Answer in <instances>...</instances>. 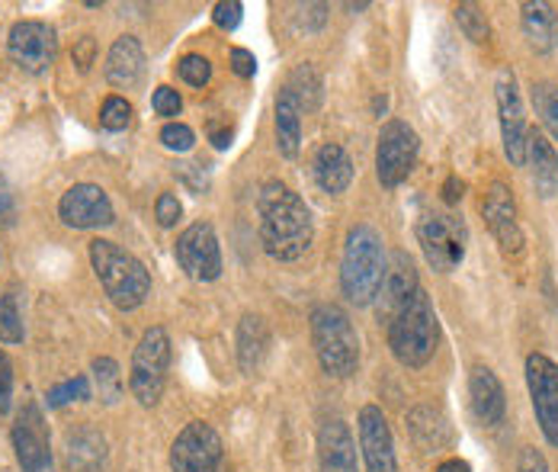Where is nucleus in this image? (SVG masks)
Returning a JSON list of instances; mask_svg holds the SVG:
<instances>
[{"label":"nucleus","instance_id":"9b49d317","mask_svg":"<svg viewBox=\"0 0 558 472\" xmlns=\"http://www.w3.org/2000/svg\"><path fill=\"white\" fill-rule=\"evenodd\" d=\"M7 52L16 68H23L26 74H43L56 64L58 56V36L56 29L43 20H20L10 26L7 36Z\"/></svg>","mask_w":558,"mask_h":472},{"label":"nucleus","instance_id":"aec40b11","mask_svg":"<svg viewBox=\"0 0 558 472\" xmlns=\"http://www.w3.org/2000/svg\"><path fill=\"white\" fill-rule=\"evenodd\" d=\"M469 399H472V412L485 424V427H498L507 414V396H504L501 379L495 376L492 366H472L469 373Z\"/></svg>","mask_w":558,"mask_h":472},{"label":"nucleus","instance_id":"5701e85b","mask_svg":"<svg viewBox=\"0 0 558 472\" xmlns=\"http://www.w3.org/2000/svg\"><path fill=\"white\" fill-rule=\"evenodd\" d=\"M520 26L536 56H549L558 49V16L543 0H526L520 7Z\"/></svg>","mask_w":558,"mask_h":472},{"label":"nucleus","instance_id":"8fccbe9b","mask_svg":"<svg viewBox=\"0 0 558 472\" xmlns=\"http://www.w3.org/2000/svg\"><path fill=\"white\" fill-rule=\"evenodd\" d=\"M373 107H376V113H379V110H386V97H376V100H373Z\"/></svg>","mask_w":558,"mask_h":472},{"label":"nucleus","instance_id":"a18cd8bd","mask_svg":"<svg viewBox=\"0 0 558 472\" xmlns=\"http://www.w3.org/2000/svg\"><path fill=\"white\" fill-rule=\"evenodd\" d=\"M94 56H97V43H94L90 36H84V39L74 46V64H77L81 71H87V68L94 64Z\"/></svg>","mask_w":558,"mask_h":472},{"label":"nucleus","instance_id":"79ce46f5","mask_svg":"<svg viewBox=\"0 0 558 472\" xmlns=\"http://www.w3.org/2000/svg\"><path fill=\"white\" fill-rule=\"evenodd\" d=\"M16 219V196H13V186L7 183V178L0 174V229H10Z\"/></svg>","mask_w":558,"mask_h":472},{"label":"nucleus","instance_id":"412c9836","mask_svg":"<svg viewBox=\"0 0 558 472\" xmlns=\"http://www.w3.org/2000/svg\"><path fill=\"white\" fill-rule=\"evenodd\" d=\"M318 467L322 472H356V444L347 421L328 417L318 431Z\"/></svg>","mask_w":558,"mask_h":472},{"label":"nucleus","instance_id":"58836bf2","mask_svg":"<svg viewBox=\"0 0 558 472\" xmlns=\"http://www.w3.org/2000/svg\"><path fill=\"white\" fill-rule=\"evenodd\" d=\"M241 16H244V7L238 3V0H222V3H216L213 7V20H216V26H222V29H238L241 26Z\"/></svg>","mask_w":558,"mask_h":472},{"label":"nucleus","instance_id":"4468645a","mask_svg":"<svg viewBox=\"0 0 558 472\" xmlns=\"http://www.w3.org/2000/svg\"><path fill=\"white\" fill-rule=\"evenodd\" d=\"M58 216L71 229H107L116 222L110 196L97 183H74L58 199Z\"/></svg>","mask_w":558,"mask_h":472},{"label":"nucleus","instance_id":"e433bc0d","mask_svg":"<svg viewBox=\"0 0 558 472\" xmlns=\"http://www.w3.org/2000/svg\"><path fill=\"white\" fill-rule=\"evenodd\" d=\"M193 142H196V135H193V129L183 125V122H168V125L161 129V145H165L168 152H190Z\"/></svg>","mask_w":558,"mask_h":472},{"label":"nucleus","instance_id":"09e8293b","mask_svg":"<svg viewBox=\"0 0 558 472\" xmlns=\"http://www.w3.org/2000/svg\"><path fill=\"white\" fill-rule=\"evenodd\" d=\"M437 472H472V467H469L465 460H459V457H449V460H444V463L437 467Z\"/></svg>","mask_w":558,"mask_h":472},{"label":"nucleus","instance_id":"20e7f679","mask_svg":"<svg viewBox=\"0 0 558 472\" xmlns=\"http://www.w3.org/2000/svg\"><path fill=\"white\" fill-rule=\"evenodd\" d=\"M87 251H90L94 274L116 308L132 312L151 295V274L135 254H129L125 247L107 238H94Z\"/></svg>","mask_w":558,"mask_h":472},{"label":"nucleus","instance_id":"f257e3e1","mask_svg":"<svg viewBox=\"0 0 558 472\" xmlns=\"http://www.w3.org/2000/svg\"><path fill=\"white\" fill-rule=\"evenodd\" d=\"M257 213H260L264 251L274 261H299L312 247V238H315L312 209L292 186L279 180L264 183L257 196Z\"/></svg>","mask_w":558,"mask_h":472},{"label":"nucleus","instance_id":"c756f323","mask_svg":"<svg viewBox=\"0 0 558 472\" xmlns=\"http://www.w3.org/2000/svg\"><path fill=\"white\" fill-rule=\"evenodd\" d=\"M90 373H94V386H97V396L104 406H116L122 399V373H119V363L112 356H97L90 363Z\"/></svg>","mask_w":558,"mask_h":472},{"label":"nucleus","instance_id":"b1692460","mask_svg":"<svg viewBox=\"0 0 558 472\" xmlns=\"http://www.w3.org/2000/svg\"><path fill=\"white\" fill-rule=\"evenodd\" d=\"M270 354V325L260 315H244L238 325V363L247 376H254Z\"/></svg>","mask_w":558,"mask_h":472},{"label":"nucleus","instance_id":"1a4fd4ad","mask_svg":"<svg viewBox=\"0 0 558 472\" xmlns=\"http://www.w3.org/2000/svg\"><path fill=\"white\" fill-rule=\"evenodd\" d=\"M13 453L23 472H56L52 460V440H49V424L43 417V409L36 402H26L10 431Z\"/></svg>","mask_w":558,"mask_h":472},{"label":"nucleus","instance_id":"f704fd0d","mask_svg":"<svg viewBox=\"0 0 558 472\" xmlns=\"http://www.w3.org/2000/svg\"><path fill=\"white\" fill-rule=\"evenodd\" d=\"M177 74H180L190 87H206V84L213 81V61L206 59V56L190 52V56H183V59L177 61Z\"/></svg>","mask_w":558,"mask_h":472},{"label":"nucleus","instance_id":"2eb2a0df","mask_svg":"<svg viewBox=\"0 0 558 472\" xmlns=\"http://www.w3.org/2000/svg\"><path fill=\"white\" fill-rule=\"evenodd\" d=\"M495 90H498L504 152H507V158H510L513 168H523L526 165V138H530V129H526V117H523V100H520V90H517V77L507 68L498 74Z\"/></svg>","mask_w":558,"mask_h":472},{"label":"nucleus","instance_id":"4c0bfd02","mask_svg":"<svg viewBox=\"0 0 558 472\" xmlns=\"http://www.w3.org/2000/svg\"><path fill=\"white\" fill-rule=\"evenodd\" d=\"M151 107H155V113L158 117H180V110H183V100H180V94L168 87V84H161L158 90H155V97H151Z\"/></svg>","mask_w":558,"mask_h":472},{"label":"nucleus","instance_id":"473e14b6","mask_svg":"<svg viewBox=\"0 0 558 472\" xmlns=\"http://www.w3.org/2000/svg\"><path fill=\"white\" fill-rule=\"evenodd\" d=\"M456 23L462 26V33H465L472 43H485V39H488V20H485L482 7H475V3H459V7H456Z\"/></svg>","mask_w":558,"mask_h":472},{"label":"nucleus","instance_id":"7c9ffc66","mask_svg":"<svg viewBox=\"0 0 558 472\" xmlns=\"http://www.w3.org/2000/svg\"><path fill=\"white\" fill-rule=\"evenodd\" d=\"M23 338H26V328H23L16 293H3L0 295V341L3 344H23Z\"/></svg>","mask_w":558,"mask_h":472},{"label":"nucleus","instance_id":"9d476101","mask_svg":"<svg viewBox=\"0 0 558 472\" xmlns=\"http://www.w3.org/2000/svg\"><path fill=\"white\" fill-rule=\"evenodd\" d=\"M222 457V437L206 421H190L170 444V470L173 472H219Z\"/></svg>","mask_w":558,"mask_h":472},{"label":"nucleus","instance_id":"c03bdc74","mask_svg":"<svg viewBox=\"0 0 558 472\" xmlns=\"http://www.w3.org/2000/svg\"><path fill=\"white\" fill-rule=\"evenodd\" d=\"M517 472H549V463H546V457L536 450V447H526L523 453H520V467Z\"/></svg>","mask_w":558,"mask_h":472},{"label":"nucleus","instance_id":"ea45409f","mask_svg":"<svg viewBox=\"0 0 558 472\" xmlns=\"http://www.w3.org/2000/svg\"><path fill=\"white\" fill-rule=\"evenodd\" d=\"M180 213H183V206H180L177 193H161V196H158V203H155V216H158V222H161L165 229H173V226H177Z\"/></svg>","mask_w":558,"mask_h":472},{"label":"nucleus","instance_id":"0eeeda50","mask_svg":"<svg viewBox=\"0 0 558 472\" xmlns=\"http://www.w3.org/2000/svg\"><path fill=\"white\" fill-rule=\"evenodd\" d=\"M417 241L427 257V264L437 274H449L462 264L465 244H469V229L459 216L452 213H424L417 219Z\"/></svg>","mask_w":558,"mask_h":472},{"label":"nucleus","instance_id":"ddd939ff","mask_svg":"<svg viewBox=\"0 0 558 472\" xmlns=\"http://www.w3.org/2000/svg\"><path fill=\"white\" fill-rule=\"evenodd\" d=\"M526 386L543 437L558 447V363L546 354L526 356Z\"/></svg>","mask_w":558,"mask_h":472},{"label":"nucleus","instance_id":"39448f33","mask_svg":"<svg viewBox=\"0 0 558 472\" xmlns=\"http://www.w3.org/2000/svg\"><path fill=\"white\" fill-rule=\"evenodd\" d=\"M312 344H315V354L318 363L328 376L335 379H347L356 373L360 366V338H356V328L350 322V315L331 305V302H322L312 308Z\"/></svg>","mask_w":558,"mask_h":472},{"label":"nucleus","instance_id":"bb28decb","mask_svg":"<svg viewBox=\"0 0 558 472\" xmlns=\"http://www.w3.org/2000/svg\"><path fill=\"white\" fill-rule=\"evenodd\" d=\"M315 180L331 196L343 193L353 183V161H350V155L340 145H335V142L322 145L318 155H315Z\"/></svg>","mask_w":558,"mask_h":472},{"label":"nucleus","instance_id":"7ed1b4c3","mask_svg":"<svg viewBox=\"0 0 558 472\" xmlns=\"http://www.w3.org/2000/svg\"><path fill=\"white\" fill-rule=\"evenodd\" d=\"M440 344V322L434 302L424 290L411 295L389 322V348L401 366L421 370L427 366Z\"/></svg>","mask_w":558,"mask_h":472},{"label":"nucleus","instance_id":"cd10ccee","mask_svg":"<svg viewBox=\"0 0 558 472\" xmlns=\"http://www.w3.org/2000/svg\"><path fill=\"white\" fill-rule=\"evenodd\" d=\"M282 94H289V97H292V104L299 107V113H302V110H305V113H312V110H318V107H322L325 81H322V74H318V68H315V64L302 61V64L286 77Z\"/></svg>","mask_w":558,"mask_h":472},{"label":"nucleus","instance_id":"c9c22d12","mask_svg":"<svg viewBox=\"0 0 558 472\" xmlns=\"http://www.w3.org/2000/svg\"><path fill=\"white\" fill-rule=\"evenodd\" d=\"M100 122L110 132H122L132 122V104L125 97H107L104 100V110H100Z\"/></svg>","mask_w":558,"mask_h":472},{"label":"nucleus","instance_id":"f3484780","mask_svg":"<svg viewBox=\"0 0 558 472\" xmlns=\"http://www.w3.org/2000/svg\"><path fill=\"white\" fill-rule=\"evenodd\" d=\"M360 450L366 460V472H398L395 460V437H391L389 421L379 406H366L360 409Z\"/></svg>","mask_w":558,"mask_h":472},{"label":"nucleus","instance_id":"37998d69","mask_svg":"<svg viewBox=\"0 0 558 472\" xmlns=\"http://www.w3.org/2000/svg\"><path fill=\"white\" fill-rule=\"evenodd\" d=\"M231 71H234L238 77H254V74H257V59H254V52L234 46V49H231Z\"/></svg>","mask_w":558,"mask_h":472},{"label":"nucleus","instance_id":"a878e982","mask_svg":"<svg viewBox=\"0 0 558 472\" xmlns=\"http://www.w3.org/2000/svg\"><path fill=\"white\" fill-rule=\"evenodd\" d=\"M408 427H411V437L417 440L421 450H444L452 444V427H449V417L434 406H417L408 414Z\"/></svg>","mask_w":558,"mask_h":472},{"label":"nucleus","instance_id":"a19ab883","mask_svg":"<svg viewBox=\"0 0 558 472\" xmlns=\"http://www.w3.org/2000/svg\"><path fill=\"white\" fill-rule=\"evenodd\" d=\"M10 402H13V363L7 351H0V414L10 412Z\"/></svg>","mask_w":558,"mask_h":472},{"label":"nucleus","instance_id":"72a5a7b5","mask_svg":"<svg viewBox=\"0 0 558 472\" xmlns=\"http://www.w3.org/2000/svg\"><path fill=\"white\" fill-rule=\"evenodd\" d=\"M84 399H90V383H87V376H74V379L61 383L56 389H49V396H46L49 409H64L68 402H84Z\"/></svg>","mask_w":558,"mask_h":472},{"label":"nucleus","instance_id":"c85d7f7f","mask_svg":"<svg viewBox=\"0 0 558 472\" xmlns=\"http://www.w3.org/2000/svg\"><path fill=\"white\" fill-rule=\"evenodd\" d=\"M277 148L282 158H295L302 148V113L282 90L277 97Z\"/></svg>","mask_w":558,"mask_h":472},{"label":"nucleus","instance_id":"de8ad7c7","mask_svg":"<svg viewBox=\"0 0 558 472\" xmlns=\"http://www.w3.org/2000/svg\"><path fill=\"white\" fill-rule=\"evenodd\" d=\"M209 138H213V145H216L219 152H225V148L231 145V129H219V125H213V129H209Z\"/></svg>","mask_w":558,"mask_h":472},{"label":"nucleus","instance_id":"49530a36","mask_svg":"<svg viewBox=\"0 0 558 472\" xmlns=\"http://www.w3.org/2000/svg\"><path fill=\"white\" fill-rule=\"evenodd\" d=\"M462 190H465V183L459 178H449L447 186H444V199H447L449 206H456L459 199H462Z\"/></svg>","mask_w":558,"mask_h":472},{"label":"nucleus","instance_id":"393cba45","mask_svg":"<svg viewBox=\"0 0 558 472\" xmlns=\"http://www.w3.org/2000/svg\"><path fill=\"white\" fill-rule=\"evenodd\" d=\"M526 158H530V174H533L536 193L543 199H553L558 193V155L543 132H530V138H526Z\"/></svg>","mask_w":558,"mask_h":472},{"label":"nucleus","instance_id":"a211bd4d","mask_svg":"<svg viewBox=\"0 0 558 472\" xmlns=\"http://www.w3.org/2000/svg\"><path fill=\"white\" fill-rule=\"evenodd\" d=\"M417 270H414V261L404 254V251H395L391 261L386 264V277H383V287L376 293V312L383 322H391L395 312L417 293Z\"/></svg>","mask_w":558,"mask_h":472},{"label":"nucleus","instance_id":"dca6fc26","mask_svg":"<svg viewBox=\"0 0 558 472\" xmlns=\"http://www.w3.org/2000/svg\"><path fill=\"white\" fill-rule=\"evenodd\" d=\"M482 216L492 229L495 241L501 244L504 254L517 257L523 251V229H520V213H517V199L510 193V186L495 180L485 193V203H482Z\"/></svg>","mask_w":558,"mask_h":472},{"label":"nucleus","instance_id":"4be33fe9","mask_svg":"<svg viewBox=\"0 0 558 472\" xmlns=\"http://www.w3.org/2000/svg\"><path fill=\"white\" fill-rule=\"evenodd\" d=\"M145 77V49L135 36H119L107 56V81L119 90L138 87Z\"/></svg>","mask_w":558,"mask_h":472},{"label":"nucleus","instance_id":"6e6552de","mask_svg":"<svg viewBox=\"0 0 558 472\" xmlns=\"http://www.w3.org/2000/svg\"><path fill=\"white\" fill-rule=\"evenodd\" d=\"M417 155H421V138L417 132L401 122V119H391L383 125L379 132V145H376V174L383 186H401L408 174L414 171L417 165Z\"/></svg>","mask_w":558,"mask_h":472},{"label":"nucleus","instance_id":"f03ea898","mask_svg":"<svg viewBox=\"0 0 558 472\" xmlns=\"http://www.w3.org/2000/svg\"><path fill=\"white\" fill-rule=\"evenodd\" d=\"M386 277V247L383 235L360 222L347 232L343 257H340V290L353 305L376 302V293Z\"/></svg>","mask_w":558,"mask_h":472},{"label":"nucleus","instance_id":"f8f14e48","mask_svg":"<svg viewBox=\"0 0 558 472\" xmlns=\"http://www.w3.org/2000/svg\"><path fill=\"white\" fill-rule=\"evenodd\" d=\"M177 264L183 267V274L190 280L199 283H213L222 274V251H219V238L209 222H193L190 229H183L177 244H173Z\"/></svg>","mask_w":558,"mask_h":472},{"label":"nucleus","instance_id":"423d86ee","mask_svg":"<svg viewBox=\"0 0 558 472\" xmlns=\"http://www.w3.org/2000/svg\"><path fill=\"white\" fill-rule=\"evenodd\" d=\"M170 370V338L165 328H148L132 354V373H129V389L138 399L142 409H155L165 396Z\"/></svg>","mask_w":558,"mask_h":472},{"label":"nucleus","instance_id":"6ab92c4d","mask_svg":"<svg viewBox=\"0 0 558 472\" xmlns=\"http://www.w3.org/2000/svg\"><path fill=\"white\" fill-rule=\"evenodd\" d=\"M107 463L110 447L97 427L81 424L64 434V472H107Z\"/></svg>","mask_w":558,"mask_h":472},{"label":"nucleus","instance_id":"2f4dec72","mask_svg":"<svg viewBox=\"0 0 558 472\" xmlns=\"http://www.w3.org/2000/svg\"><path fill=\"white\" fill-rule=\"evenodd\" d=\"M533 107L543 119V125L558 138V84L556 81H536L533 84Z\"/></svg>","mask_w":558,"mask_h":472}]
</instances>
